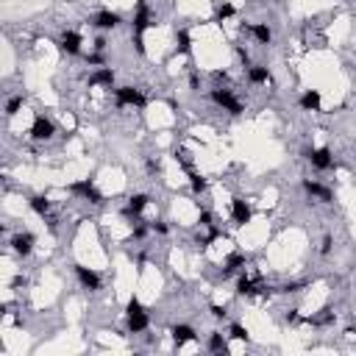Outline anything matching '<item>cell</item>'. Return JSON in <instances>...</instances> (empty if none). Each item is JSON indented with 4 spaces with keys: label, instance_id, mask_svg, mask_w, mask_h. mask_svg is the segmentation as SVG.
Returning a JSON list of instances; mask_svg holds the SVG:
<instances>
[{
    "label": "cell",
    "instance_id": "obj_1",
    "mask_svg": "<svg viewBox=\"0 0 356 356\" xmlns=\"http://www.w3.org/2000/svg\"><path fill=\"white\" fill-rule=\"evenodd\" d=\"M114 97H117V106H139V109H142V106L148 103L145 95L139 89H134V86H117Z\"/></svg>",
    "mask_w": 356,
    "mask_h": 356
},
{
    "label": "cell",
    "instance_id": "obj_2",
    "mask_svg": "<svg viewBox=\"0 0 356 356\" xmlns=\"http://www.w3.org/2000/svg\"><path fill=\"white\" fill-rule=\"evenodd\" d=\"M212 100H214L217 106H223L226 111H231V114H242V111H245V106H242L240 100L231 95V89H223V86L212 92Z\"/></svg>",
    "mask_w": 356,
    "mask_h": 356
},
{
    "label": "cell",
    "instance_id": "obj_3",
    "mask_svg": "<svg viewBox=\"0 0 356 356\" xmlns=\"http://www.w3.org/2000/svg\"><path fill=\"white\" fill-rule=\"evenodd\" d=\"M53 134H56V125H53L45 114H36V117H33V125H31V139H36V142H45V139H50Z\"/></svg>",
    "mask_w": 356,
    "mask_h": 356
},
{
    "label": "cell",
    "instance_id": "obj_4",
    "mask_svg": "<svg viewBox=\"0 0 356 356\" xmlns=\"http://www.w3.org/2000/svg\"><path fill=\"white\" fill-rule=\"evenodd\" d=\"M153 25V17H150L148 0H136V14H134V36H142L145 28Z\"/></svg>",
    "mask_w": 356,
    "mask_h": 356
},
{
    "label": "cell",
    "instance_id": "obj_5",
    "mask_svg": "<svg viewBox=\"0 0 356 356\" xmlns=\"http://www.w3.org/2000/svg\"><path fill=\"white\" fill-rule=\"evenodd\" d=\"M70 192L72 195H81L84 201H89V203H100L103 201V195L95 189V184L89 181V178H84V181H75V184H70Z\"/></svg>",
    "mask_w": 356,
    "mask_h": 356
},
{
    "label": "cell",
    "instance_id": "obj_6",
    "mask_svg": "<svg viewBox=\"0 0 356 356\" xmlns=\"http://www.w3.org/2000/svg\"><path fill=\"white\" fill-rule=\"evenodd\" d=\"M33 242H36V237L33 234H28V231H22V234H14L11 237V248H14V253L17 256H31V251H33Z\"/></svg>",
    "mask_w": 356,
    "mask_h": 356
},
{
    "label": "cell",
    "instance_id": "obj_7",
    "mask_svg": "<svg viewBox=\"0 0 356 356\" xmlns=\"http://www.w3.org/2000/svg\"><path fill=\"white\" fill-rule=\"evenodd\" d=\"M306 159L312 162V167H318V170H331V167H334V156H331L329 148L309 150V153H306Z\"/></svg>",
    "mask_w": 356,
    "mask_h": 356
},
{
    "label": "cell",
    "instance_id": "obj_8",
    "mask_svg": "<svg viewBox=\"0 0 356 356\" xmlns=\"http://www.w3.org/2000/svg\"><path fill=\"white\" fill-rule=\"evenodd\" d=\"M251 203L248 201H242V198H234L231 201V217H234V223L237 226H245V223H251Z\"/></svg>",
    "mask_w": 356,
    "mask_h": 356
},
{
    "label": "cell",
    "instance_id": "obj_9",
    "mask_svg": "<svg viewBox=\"0 0 356 356\" xmlns=\"http://www.w3.org/2000/svg\"><path fill=\"white\" fill-rule=\"evenodd\" d=\"M75 276L86 290H92V292L100 290V276H97L95 270H89V267H84V265H75Z\"/></svg>",
    "mask_w": 356,
    "mask_h": 356
},
{
    "label": "cell",
    "instance_id": "obj_10",
    "mask_svg": "<svg viewBox=\"0 0 356 356\" xmlns=\"http://www.w3.org/2000/svg\"><path fill=\"white\" fill-rule=\"evenodd\" d=\"M170 334H173V343L178 345V348H181V345H187V343H195V340H198V334H195V329L192 326H173V329H170Z\"/></svg>",
    "mask_w": 356,
    "mask_h": 356
},
{
    "label": "cell",
    "instance_id": "obj_11",
    "mask_svg": "<svg viewBox=\"0 0 356 356\" xmlns=\"http://www.w3.org/2000/svg\"><path fill=\"white\" fill-rule=\"evenodd\" d=\"M92 25L100 28V31H111V28L120 25V14L117 11H97L95 19H92Z\"/></svg>",
    "mask_w": 356,
    "mask_h": 356
},
{
    "label": "cell",
    "instance_id": "obj_12",
    "mask_svg": "<svg viewBox=\"0 0 356 356\" xmlns=\"http://www.w3.org/2000/svg\"><path fill=\"white\" fill-rule=\"evenodd\" d=\"M81 42H84V39H81L78 31H64L61 33V50L70 53V56H78V53H81Z\"/></svg>",
    "mask_w": 356,
    "mask_h": 356
},
{
    "label": "cell",
    "instance_id": "obj_13",
    "mask_svg": "<svg viewBox=\"0 0 356 356\" xmlns=\"http://www.w3.org/2000/svg\"><path fill=\"white\" fill-rule=\"evenodd\" d=\"M304 189L312 195V198H318V201H323V203H331V201H334V192H331L329 187H323V184H318V181H309V178H306V181H304Z\"/></svg>",
    "mask_w": 356,
    "mask_h": 356
},
{
    "label": "cell",
    "instance_id": "obj_14",
    "mask_svg": "<svg viewBox=\"0 0 356 356\" xmlns=\"http://www.w3.org/2000/svg\"><path fill=\"white\" fill-rule=\"evenodd\" d=\"M111 84H114V70H111V67H100V70L89 78V86H111Z\"/></svg>",
    "mask_w": 356,
    "mask_h": 356
},
{
    "label": "cell",
    "instance_id": "obj_15",
    "mask_svg": "<svg viewBox=\"0 0 356 356\" xmlns=\"http://www.w3.org/2000/svg\"><path fill=\"white\" fill-rule=\"evenodd\" d=\"M148 326H150V320H148V315H145V309L136 312V315H128V331L131 334H142Z\"/></svg>",
    "mask_w": 356,
    "mask_h": 356
},
{
    "label": "cell",
    "instance_id": "obj_16",
    "mask_svg": "<svg viewBox=\"0 0 356 356\" xmlns=\"http://www.w3.org/2000/svg\"><path fill=\"white\" fill-rule=\"evenodd\" d=\"M248 31L253 33V39H256L259 45H270V39H273V31H270V28L265 25V22H256V25H251V28H248Z\"/></svg>",
    "mask_w": 356,
    "mask_h": 356
},
{
    "label": "cell",
    "instance_id": "obj_17",
    "mask_svg": "<svg viewBox=\"0 0 356 356\" xmlns=\"http://www.w3.org/2000/svg\"><path fill=\"white\" fill-rule=\"evenodd\" d=\"M301 106H304L306 111H318L320 109V92L318 89H306L304 95H301Z\"/></svg>",
    "mask_w": 356,
    "mask_h": 356
},
{
    "label": "cell",
    "instance_id": "obj_18",
    "mask_svg": "<svg viewBox=\"0 0 356 356\" xmlns=\"http://www.w3.org/2000/svg\"><path fill=\"white\" fill-rule=\"evenodd\" d=\"M248 81H251V84H267V81H270V72H267V67L251 64L248 67Z\"/></svg>",
    "mask_w": 356,
    "mask_h": 356
},
{
    "label": "cell",
    "instance_id": "obj_19",
    "mask_svg": "<svg viewBox=\"0 0 356 356\" xmlns=\"http://www.w3.org/2000/svg\"><path fill=\"white\" fill-rule=\"evenodd\" d=\"M240 267H245V256H242V253H228L226 270H223V279H226V276H231V273H237Z\"/></svg>",
    "mask_w": 356,
    "mask_h": 356
},
{
    "label": "cell",
    "instance_id": "obj_20",
    "mask_svg": "<svg viewBox=\"0 0 356 356\" xmlns=\"http://www.w3.org/2000/svg\"><path fill=\"white\" fill-rule=\"evenodd\" d=\"M148 201H150V198H148V195H145V192L134 195V198H131V201H128V209H125V214H134V217H136V214H139V212H142L145 206H148Z\"/></svg>",
    "mask_w": 356,
    "mask_h": 356
},
{
    "label": "cell",
    "instance_id": "obj_21",
    "mask_svg": "<svg viewBox=\"0 0 356 356\" xmlns=\"http://www.w3.org/2000/svg\"><path fill=\"white\" fill-rule=\"evenodd\" d=\"M28 203H31V209L39 214V217H47V214H50V201H47V198H42V195H33Z\"/></svg>",
    "mask_w": 356,
    "mask_h": 356
},
{
    "label": "cell",
    "instance_id": "obj_22",
    "mask_svg": "<svg viewBox=\"0 0 356 356\" xmlns=\"http://www.w3.org/2000/svg\"><path fill=\"white\" fill-rule=\"evenodd\" d=\"M175 42H178V53H184V56H189L192 53V39H189V31H178L175 33Z\"/></svg>",
    "mask_w": 356,
    "mask_h": 356
},
{
    "label": "cell",
    "instance_id": "obj_23",
    "mask_svg": "<svg viewBox=\"0 0 356 356\" xmlns=\"http://www.w3.org/2000/svg\"><path fill=\"white\" fill-rule=\"evenodd\" d=\"M237 295H259V287L253 284L251 279H245V276H242V279L237 281Z\"/></svg>",
    "mask_w": 356,
    "mask_h": 356
},
{
    "label": "cell",
    "instance_id": "obj_24",
    "mask_svg": "<svg viewBox=\"0 0 356 356\" xmlns=\"http://www.w3.org/2000/svg\"><path fill=\"white\" fill-rule=\"evenodd\" d=\"M189 184H192V192H206V187H209L206 178L201 173H192V170H189Z\"/></svg>",
    "mask_w": 356,
    "mask_h": 356
},
{
    "label": "cell",
    "instance_id": "obj_25",
    "mask_svg": "<svg viewBox=\"0 0 356 356\" xmlns=\"http://www.w3.org/2000/svg\"><path fill=\"white\" fill-rule=\"evenodd\" d=\"M209 351H228L226 340H223L220 331H212V337H209Z\"/></svg>",
    "mask_w": 356,
    "mask_h": 356
},
{
    "label": "cell",
    "instance_id": "obj_26",
    "mask_svg": "<svg viewBox=\"0 0 356 356\" xmlns=\"http://www.w3.org/2000/svg\"><path fill=\"white\" fill-rule=\"evenodd\" d=\"M19 109H22V95H14V97H8V103H6V117H14Z\"/></svg>",
    "mask_w": 356,
    "mask_h": 356
},
{
    "label": "cell",
    "instance_id": "obj_27",
    "mask_svg": "<svg viewBox=\"0 0 356 356\" xmlns=\"http://www.w3.org/2000/svg\"><path fill=\"white\" fill-rule=\"evenodd\" d=\"M234 14H237V8H234L231 3H220V6H217V22H223V19H231Z\"/></svg>",
    "mask_w": 356,
    "mask_h": 356
},
{
    "label": "cell",
    "instance_id": "obj_28",
    "mask_svg": "<svg viewBox=\"0 0 356 356\" xmlns=\"http://www.w3.org/2000/svg\"><path fill=\"white\" fill-rule=\"evenodd\" d=\"M228 337L240 340V343H248V329H245V326H240V323H234L231 331H228Z\"/></svg>",
    "mask_w": 356,
    "mask_h": 356
},
{
    "label": "cell",
    "instance_id": "obj_29",
    "mask_svg": "<svg viewBox=\"0 0 356 356\" xmlns=\"http://www.w3.org/2000/svg\"><path fill=\"white\" fill-rule=\"evenodd\" d=\"M306 287V281H290V284L281 287V292H301Z\"/></svg>",
    "mask_w": 356,
    "mask_h": 356
},
{
    "label": "cell",
    "instance_id": "obj_30",
    "mask_svg": "<svg viewBox=\"0 0 356 356\" xmlns=\"http://www.w3.org/2000/svg\"><path fill=\"white\" fill-rule=\"evenodd\" d=\"M212 220H214V217H212V212H201V217H198V223H201L203 228H212V226H214Z\"/></svg>",
    "mask_w": 356,
    "mask_h": 356
},
{
    "label": "cell",
    "instance_id": "obj_31",
    "mask_svg": "<svg viewBox=\"0 0 356 356\" xmlns=\"http://www.w3.org/2000/svg\"><path fill=\"white\" fill-rule=\"evenodd\" d=\"M125 312H128V315H136V312H142V304H139V298H131L128 306H125Z\"/></svg>",
    "mask_w": 356,
    "mask_h": 356
},
{
    "label": "cell",
    "instance_id": "obj_32",
    "mask_svg": "<svg viewBox=\"0 0 356 356\" xmlns=\"http://www.w3.org/2000/svg\"><path fill=\"white\" fill-rule=\"evenodd\" d=\"M226 315H228V312H226V306H220V304H214V306H212V318L223 320V318H226Z\"/></svg>",
    "mask_w": 356,
    "mask_h": 356
},
{
    "label": "cell",
    "instance_id": "obj_33",
    "mask_svg": "<svg viewBox=\"0 0 356 356\" xmlns=\"http://www.w3.org/2000/svg\"><path fill=\"white\" fill-rule=\"evenodd\" d=\"M150 228H153L156 234H167V223H162V220H153V223H150Z\"/></svg>",
    "mask_w": 356,
    "mask_h": 356
},
{
    "label": "cell",
    "instance_id": "obj_34",
    "mask_svg": "<svg viewBox=\"0 0 356 356\" xmlns=\"http://www.w3.org/2000/svg\"><path fill=\"white\" fill-rule=\"evenodd\" d=\"M237 56L242 58V64H245V67H251V56H248V50H245V47H237Z\"/></svg>",
    "mask_w": 356,
    "mask_h": 356
},
{
    "label": "cell",
    "instance_id": "obj_35",
    "mask_svg": "<svg viewBox=\"0 0 356 356\" xmlns=\"http://www.w3.org/2000/svg\"><path fill=\"white\" fill-rule=\"evenodd\" d=\"M175 159H178V162L189 170V153H187V150H178V153H175Z\"/></svg>",
    "mask_w": 356,
    "mask_h": 356
},
{
    "label": "cell",
    "instance_id": "obj_36",
    "mask_svg": "<svg viewBox=\"0 0 356 356\" xmlns=\"http://www.w3.org/2000/svg\"><path fill=\"white\" fill-rule=\"evenodd\" d=\"M86 61L95 64V67H100V64H103V56H100V53H92V56H86Z\"/></svg>",
    "mask_w": 356,
    "mask_h": 356
},
{
    "label": "cell",
    "instance_id": "obj_37",
    "mask_svg": "<svg viewBox=\"0 0 356 356\" xmlns=\"http://www.w3.org/2000/svg\"><path fill=\"white\" fill-rule=\"evenodd\" d=\"M284 320H287V323H298V309H290V312H287V315H284Z\"/></svg>",
    "mask_w": 356,
    "mask_h": 356
},
{
    "label": "cell",
    "instance_id": "obj_38",
    "mask_svg": "<svg viewBox=\"0 0 356 356\" xmlns=\"http://www.w3.org/2000/svg\"><path fill=\"white\" fill-rule=\"evenodd\" d=\"M145 234H148V226H142V223H139V226L134 228V237H136V240H142Z\"/></svg>",
    "mask_w": 356,
    "mask_h": 356
},
{
    "label": "cell",
    "instance_id": "obj_39",
    "mask_svg": "<svg viewBox=\"0 0 356 356\" xmlns=\"http://www.w3.org/2000/svg\"><path fill=\"white\" fill-rule=\"evenodd\" d=\"M329 251H331V237H323V248H320V253L326 256Z\"/></svg>",
    "mask_w": 356,
    "mask_h": 356
},
{
    "label": "cell",
    "instance_id": "obj_40",
    "mask_svg": "<svg viewBox=\"0 0 356 356\" xmlns=\"http://www.w3.org/2000/svg\"><path fill=\"white\" fill-rule=\"evenodd\" d=\"M95 50H106V39H103V36L95 39Z\"/></svg>",
    "mask_w": 356,
    "mask_h": 356
},
{
    "label": "cell",
    "instance_id": "obj_41",
    "mask_svg": "<svg viewBox=\"0 0 356 356\" xmlns=\"http://www.w3.org/2000/svg\"><path fill=\"white\" fill-rule=\"evenodd\" d=\"M214 81H228V72L226 70H217V72H214Z\"/></svg>",
    "mask_w": 356,
    "mask_h": 356
},
{
    "label": "cell",
    "instance_id": "obj_42",
    "mask_svg": "<svg viewBox=\"0 0 356 356\" xmlns=\"http://www.w3.org/2000/svg\"><path fill=\"white\" fill-rule=\"evenodd\" d=\"M198 84H201V78H198V72H192V78H189V86H192V89H198Z\"/></svg>",
    "mask_w": 356,
    "mask_h": 356
}]
</instances>
